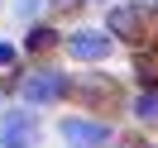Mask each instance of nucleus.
I'll return each mask as SVG.
<instances>
[{
    "mask_svg": "<svg viewBox=\"0 0 158 148\" xmlns=\"http://www.w3.org/2000/svg\"><path fill=\"white\" fill-rule=\"evenodd\" d=\"M110 34H115V38H129V43L148 38V10L144 5H120V10H110Z\"/></svg>",
    "mask_w": 158,
    "mask_h": 148,
    "instance_id": "f257e3e1",
    "label": "nucleus"
},
{
    "mask_svg": "<svg viewBox=\"0 0 158 148\" xmlns=\"http://www.w3.org/2000/svg\"><path fill=\"white\" fill-rule=\"evenodd\" d=\"M62 138H67L72 148H101L110 143V124H96V119H62Z\"/></svg>",
    "mask_w": 158,
    "mask_h": 148,
    "instance_id": "f03ea898",
    "label": "nucleus"
},
{
    "mask_svg": "<svg viewBox=\"0 0 158 148\" xmlns=\"http://www.w3.org/2000/svg\"><path fill=\"white\" fill-rule=\"evenodd\" d=\"M53 96H62V77H53V72H39V77L24 81V100L29 105H48Z\"/></svg>",
    "mask_w": 158,
    "mask_h": 148,
    "instance_id": "7ed1b4c3",
    "label": "nucleus"
},
{
    "mask_svg": "<svg viewBox=\"0 0 158 148\" xmlns=\"http://www.w3.org/2000/svg\"><path fill=\"white\" fill-rule=\"evenodd\" d=\"M67 48H72V58H81V62H86V58H106V53H110V38H106V34H72V38H67Z\"/></svg>",
    "mask_w": 158,
    "mask_h": 148,
    "instance_id": "20e7f679",
    "label": "nucleus"
},
{
    "mask_svg": "<svg viewBox=\"0 0 158 148\" xmlns=\"http://www.w3.org/2000/svg\"><path fill=\"white\" fill-rule=\"evenodd\" d=\"M29 129H34V115H10L5 119V148H24Z\"/></svg>",
    "mask_w": 158,
    "mask_h": 148,
    "instance_id": "39448f33",
    "label": "nucleus"
},
{
    "mask_svg": "<svg viewBox=\"0 0 158 148\" xmlns=\"http://www.w3.org/2000/svg\"><path fill=\"white\" fill-rule=\"evenodd\" d=\"M53 43H58V34H53V29H48V24H39V29H34V34H29V38H24V48H29V53H48V48H53Z\"/></svg>",
    "mask_w": 158,
    "mask_h": 148,
    "instance_id": "423d86ee",
    "label": "nucleus"
},
{
    "mask_svg": "<svg viewBox=\"0 0 158 148\" xmlns=\"http://www.w3.org/2000/svg\"><path fill=\"white\" fill-rule=\"evenodd\" d=\"M134 115L144 119V124H158V91H144V96L134 100Z\"/></svg>",
    "mask_w": 158,
    "mask_h": 148,
    "instance_id": "0eeeda50",
    "label": "nucleus"
},
{
    "mask_svg": "<svg viewBox=\"0 0 158 148\" xmlns=\"http://www.w3.org/2000/svg\"><path fill=\"white\" fill-rule=\"evenodd\" d=\"M10 62H15V48H10V43H0V67H10Z\"/></svg>",
    "mask_w": 158,
    "mask_h": 148,
    "instance_id": "6e6552de",
    "label": "nucleus"
}]
</instances>
